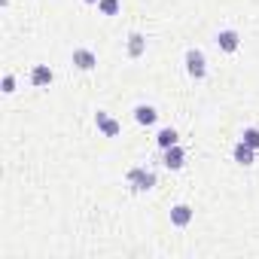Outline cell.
I'll return each mask as SVG.
<instances>
[{
	"instance_id": "6da1fadb",
	"label": "cell",
	"mask_w": 259,
	"mask_h": 259,
	"mask_svg": "<svg viewBox=\"0 0 259 259\" xmlns=\"http://www.w3.org/2000/svg\"><path fill=\"white\" fill-rule=\"evenodd\" d=\"M183 64H186V73H189L192 79H204V73H207V58H204L201 49H186Z\"/></svg>"
},
{
	"instance_id": "7a4b0ae2",
	"label": "cell",
	"mask_w": 259,
	"mask_h": 259,
	"mask_svg": "<svg viewBox=\"0 0 259 259\" xmlns=\"http://www.w3.org/2000/svg\"><path fill=\"white\" fill-rule=\"evenodd\" d=\"M125 177H128V183H132L135 192H150V189L156 186V174L147 171V168H132Z\"/></svg>"
},
{
	"instance_id": "3957f363",
	"label": "cell",
	"mask_w": 259,
	"mask_h": 259,
	"mask_svg": "<svg viewBox=\"0 0 259 259\" xmlns=\"http://www.w3.org/2000/svg\"><path fill=\"white\" fill-rule=\"evenodd\" d=\"M95 125H98V132H101L104 138H119V135H122V125H119L107 110H98V113H95Z\"/></svg>"
},
{
	"instance_id": "277c9868",
	"label": "cell",
	"mask_w": 259,
	"mask_h": 259,
	"mask_svg": "<svg viewBox=\"0 0 259 259\" xmlns=\"http://www.w3.org/2000/svg\"><path fill=\"white\" fill-rule=\"evenodd\" d=\"M70 61H73V67H79V70H95V67H98V55H95L92 49H85V46H76L73 55H70Z\"/></svg>"
},
{
	"instance_id": "5b68a950",
	"label": "cell",
	"mask_w": 259,
	"mask_h": 259,
	"mask_svg": "<svg viewBox=\"0 0 259 259\" xmlns=\"http://www.w3.org/2000/svg\"><path fill=\"white\" fill-rule=\"evenodd\" d=\"M162 165H165L168 171H180V168L186 165V153H183V147H180V144L168 147V150H165V159H162Z\"/></svg>"
},
{
	"instance_id": "8992f818",
	"label": "cell",
	"mask_w": 259,
	"mask_h": 259,
	"mask_svg": "<svg viewBox=\"0 0 259 259\" xmlns=\"http://www.w3.org/2000/svg\"><path fill=\"white\" fill-rule=\"evenodd\" d=\"M213 40H217V46H220L223 52H238V46H241V34H238V31H232V28L220 31Z\"/></svg>"
},
{
	"instance_id": "52a82bcc",
	"label": "cell",
	"mask_w": 259,
	"mask_h": 259,
	"mask_svg": "<svg viewBox=\"0 0 259 259\" xmlns=\"http://www.w3.org/2000/svg\"><path fill=\"white\" fill-rule=\"evenodd\" d=\"M52 79H55V73H52L49 64H34V67H31V85L46 89V85H52Z\"/></svg>"
},
{
	"instance_id": "ba28073f",
	"label": "cell",
	"mask_w": 259,
	"mask_h": 259,
	"mask_svg": "<svg viewBox=\"0 0 259 259\" xmlns=\"http://www.w3.org/2000/svg\"><path fill=\"white\" fill-rule=\"evenodd\" d=\"M192 217H195V210L189 204H174L171 207V226H177V229H186L192 223Z\"/></svg>"
},
{
	"instance_id": "9c48e42d",
	"label": "cell",
	"mask_w": 259,
	"mask_h": 259,
	"mask_svg": "<svg viewBox=\"0 0 259 259\" xmlns=\"http://www.w3.org/2000/svg\"><path fill=\"white\" fill-rule=\"evenodd\" d=\"M147 52V37L141 31H132L128 34V58H141Z\"/></svg>"
},
{
	"instance_id": "30bf717a",
	"label": "cell",
	"mask_w": 259,
	"mask_h": 259,
	"mask_svg": "<svg viewBox=\"0 0 259 259\" xmlns=\"http://www.w3.org/2000/svg\"><path fill=\"white\" fill-rule=\"evenodd\" d=\"M156 119H159V110L153 104H138L135 107V122L138 125H153Z\"/></svg>"
},
{
	"instance_id": "8fae6325",
	"label": "cell",
	"mask_w": 259,
	"mask_h": 259,
	"mask_svg": "<svg viewBox=\"0 0 259 259\" xmlns=\"http://www.w3.org/2000/svg\"><path fill=\"white\" fill-rule=\"evenodd\" d=\"M232 156H235V162H238V165H244V168H247V165H253V156H256V150H253L250 144L238 141V144H235V150H232Z\"/></svg>"
},
{
	"instance_id": "7c38bea8",
	"label": "cell",
	"mask_w": 259,
	"mask_h": 259,
	"mask_svg": "<svg viewBox=\"0 0 259 259\" xmlns=\"http://www.w3.org/2000/svg\"><path fill=\"white\" fill-rule=\"evenodd\" d=\"M156 144H159L162 150H168V147L180 144V135H177V128H162V132L156 135Z\"/></svg>"
},
{
	"instance_id": "4fadbf2b",
	"label": "cell",
	"mask_w": 259,
	"mask_h": 259,
	"mask_svg": "<svg viewBox=\"0 0 259 259\" xmlns=\"http://www.w3.org/2000/svg\"><path fill=\"white\" fill-rule=\"evenodd\" d=\"M119 7H122L119 0H98V13H101V16H116Z\"/></svg>"
},
{
	"instance_id": "5bb4252c",
	"label": "cell",
	"mask_w": 259,
	"mask_h": 259,
	"mask_svg": "<svg viewBox=\"0 0 259 259\" xmlns=\"http://www.w3.org/2000/svg\"><path fill=\"white\" fill-rule=\"evenodd\" d=\"M241 141H244V144H250L253 150H259V128H253V125H250V128H244Z\"/></svg>"
},
{
	"instance_id": "9a60e30c",
	"label": "cell",
	"mask_w": 259,
	"mask_h": 259,
	"mask_svg": "<svg viewBox=\"0 0 259 259\" xmlns=\"http://www.w3.org/2000/svg\"><path fill=\"white\" fill-rule=\"evenodd\" d=\"M0 89H4V95H13V92H16V76H13V73H7V76H4V82H0Z\"/></svg>"
},
{
	"instance_id": "2e32d148",
	"label": "cell",
	"mask_w": 259,
	"mask_h": 259,
	"mask_svg": "<svg viewBox=\"0 0 259 259\" xmlns=\"http://www.w3.org/2000/svg\"><path fill=\"white\" fill-rule=\"evenodd\" d=\"M85 4H98V0H85Z\"/></svg>"
}]
</instances>
